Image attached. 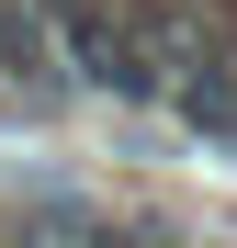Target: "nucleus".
I'll return each instance as SVG.
<instances>
[{
	"label": "nucleus",
	"mask_w": 237,
	"mask_h": 248,
	"mask_svg": "<svg viewBox=\"0 0 237 248\" xmlns=\"http://www.w3.org/2000/svg\"><path fill=\"white\" fill-rule=\"evenodd\" d=\"M0 68H46V57H34V34H23V12H12V0H0Z\"/></svg>",
	"instance_id": "nucleus-4"
},
{
	"label": "nucleus",
	"mask_w": 237,
	"mask_h": 248,
	"mask_svg": "<svg viewBox=\"0 0 237 248\" xmlns=\"http://www.w3.org/2000/svg\"><path fill=\"white\" fill-rule=\"evenodd\" d=\"M0 248H23V237H12V226H0Z\"/></svg>",
	"instance_id": "nucleus-5"
},
{
	"label": "nucleus",
	"mask_w": 237,
	"mask_h": 248,
	"mask_svg": "<svg viewBox=\"0 0 237 248\" xmlns=\"http://www.w3.org/2000/svg\"><path fill=\"white\" fill-rule=\"evenodd\" d=\"M57 46L113 102H170V46H158L136 12H113V0H57Z\"/></svg>",
	"instance_id": "nucleus-1"
},
{
	"label": "nucleus",
	"mask_w": 237,
	"mask_h": 248,
	"mask_svg": "<svg viewBox=\"0 0 237 248\" xmlns=\"http://www.w3.org/2000/svg\"><path fill=\"white\" fill-rule=\"evenodd\" d=\"M79 248H170V237H158V226H125V215H91Z\"/></svg>",
	"instance_id": "nucleus-3"
},
{
	"label": "nucleus",
	"mask_w": 237,
	"mask_h": 248,
	"mask_svg": "<svg viewBox=\"0 0 237 248\" xmlns=\"http://www.w3.org/2000/svg\"><path fill=\"white\" fill-rule=\"evenodd\" d=\"M170 113L192 136H237V57L215 34H170Z\"/></svg>",
	"instance_id": "nucleus-2"
}]
</instances>
